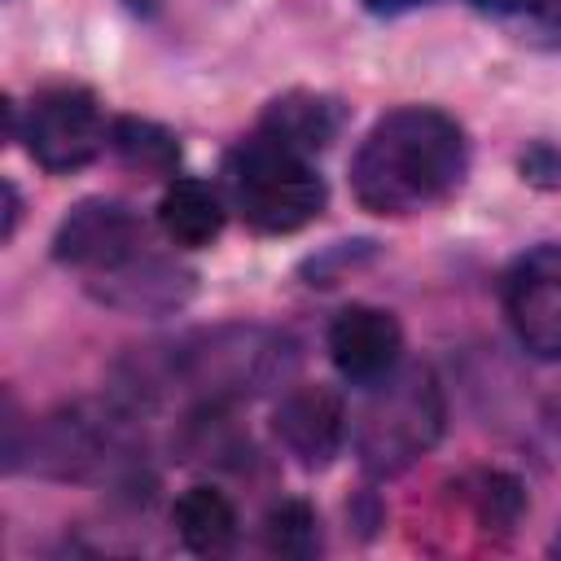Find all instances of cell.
I'll list each match as a JSON object with an SVG mask.
<instances>
[{
    "label": "cell",
    "instance_id": "1",
    "mask_svg": "<svg viewBox=\"0 0 561 561\" xmlns=\"http://www.w3.org/2000/svg\"><path fill=\"white\" fill-rule=\"evenodd\" d=\"M469 145L456 118L430 105H403L373 123L355 162V202L373 215H416L460 188Z\"/></svg>",
    "mask_w": 561,
    "mask_h": 561
},
{
    "label": "cell",
    "instance_id": "2",
    "mask_svg": "<svg viewBox=\"0 0 561 561\" xmlns=\"http://www.w3.org/2000/svg\"><path fill=\"white\" fill-rule=\"evenodd\" d=\"M447 408L434 373L425 364H408L373 381L355 416V451L373 478H394L416 465L443 434Z\"/></svg>",
    "mask_w": 561,
    "mask_h": 561
},
{
    "label": "cell",
    "instance_id": "3",
    "mask_svg": "<svg viewBox=\"0 0 561 561\" xmlns=\"http://www.w3.org/2000/svg\"><path fill=\"white\" fill-rule=\"evenodd\" d=\"M224 175L237 210L259 232H298L324 210L329 197L316 167L263 131H254L232 149Z\"/></svg>",
    "mask_w": 561,
    "mask_h": 561
},
{
    "label": "cell",
    "instance_id": "4",
    "mask_svg": "<svg viewBox=\"0 0 561 561\" xmlns=\"http://www.w3.org/2000/svg\"><path fill=\"white\" fill-rule=\"evenodd\" d=\"M22 140H26L31 158L53 175L88 167L105 145V123H101L96 96L88 88H44L26 105Z\"/></svg>",
    "mask_w": 561,
    "mask_h": 561
},
{
    "label": "cell",
    "instance_id": "5",
    "mask_svg": "<svg viewBox=\"0 0 561 561\" xmlns=\"http://www.w3.org/2000/svg\"><path fill=\"white\" fill-rule=\"evenodd\" d=\"M140 250H149L145 224L131 206L114 197H83L79 206H70V215L57 224V237H53V259L83 272V280L114 272Z\"/></svg>",
    "mask_w": 561,
    "mask_h": 561
},
{
    "label": "cell",
    "instance_id": "6",
    "mask_svg": "<svg viewBox=\"0 0 561 561\" xmlns=\"http://www.w3.org/2000/svg\"><path fill=\"white\" fill-rule=\"evenodd\" d=\"M504 311L530 355L561 359V245H539L513 263Z\"/></svg>",
    "mask_w": 561,
    "mask_h": 561
},
{
    "label": "cell",
    "instance_id": "7",
    "mask_svg": "<svg viewBox=\"0 0 561 561\" xmlns=\"http://www.w3.org/2000/svg\"><path fill=\"white\" fill-rule=\"evenodd\" d=\"M399 351H403V329L381 307L355 302L329 324V359L355 386H373L386 373H394Z\"/></svg>",
    "mask_w": 561,
    "mask_h": 561
},
{
    "label": "cell",
    "instance_id": "8",
    "mask_svg": "<svg viewBox=\"0 0 561 561\" xmlns=\"http://www.w3.org/2000/svg\"><path fill=\"white\" fill-rule=\"evenodd\" d=\"M276 438L285 443V451L307 465V469H320L337 456L342 447V434H346V412H342V399L329 390V386H294L280 403H276Z\"/></svg>",
    "mask_w": 561,
    "mask_h": 561
},
{
    "label": "cell",
    "instance_id": "9",
    "mask_svg": "<svg viewBox=\"0 0 561 561\" xmlns=\"http://www.w3.org/2000/svg\"><path fill=\"white\" fill-rule=\"evenodd\" d=\"M83 285L105 307L136 311V316H158V311L180 307L193 294V272H184L180 263H171V259H162L153 250H140L136 259H127L114 272H101V276H92Z\"/></svg>",
    "mask_w": 561,
    "mask_h": 561
},
{
    "label": "cell",
    "instance_id": "10",
    "mask_svg": "<svg viewBox=\"0 0 561 561\" xmlns=\"http://www.w3.org/2000/svg\"><path fill=\"white\" fill-rule=\"evenodd\" d=\"M342 123H346V110H342L337 96H324V92H285V96H276L263 110L259 131L307 158L316 149H329L337 140Z\"/></svg>",
    "mask_w": 561,
    "mask_h": 561
},
{
    "label": "cell",
    "instance_id": "11",
    "mask_svg": "<svg viewBox=\"0 0 561 561\" xmlns=\"http://www.w3.org/2000/svg\"><path fill=\"white\" fill-rule=\"evenodd\" d=\"M158 224L162 232L175 241V245H210L224 228V206L215 197L210 184L193 180V175H175L167 188H162V202H158Z\"/></svg>",
    "mask_w": 561,
    "mask_h": 561
},
{
    "label": "cell",
    "instance_id": "12",
    "mask_svg": "<svg viewBox=\"0 0 561 561\" xmlns=\"http://www.w3.org/2000/svg\"><path fill=\"white\" fill-rule=\"evenodd\" d=\"M175 535L193 552H224L237 539V508L215 486H188L175 500Z\"/></svg>",
    "mask_w": 561,
    "mask_h": 561
},
{
    "label": "cell",
    "instance_id": "13",
    "mask_svg": "<svg viewBox=\"0 0 561 561\" xmlns=\"http://www.w3.org/2000/svg\"><path fill=\"white\" fill-rule=\"evenodd\" d=\"M110 149L118 153L123 167H131L140 175H171L180 162L175 136L149 118H118L110 127Z\"/></svg>",
    "mask_w": 561,
    "mask_h": 561
},
{
    "label": "cell",
    "instance_id": "14",
    "mask_svg": "<svg viewBox=\"0 0 561 561\" xmlns=\"http://www.w3.org/2000/svg\"><path fill=\"white\" fill-rule=\"evenodd\" d=\"M263 539H267V548H272L276 557H294V561L311 557V552L320 548V530H316L311 504H302V500H280V504L267 513V522H263Z\"/></svg>",
    "mask_w": 561,
    "mask_h": 561
},
{
    "label": "cell",
    "instance_id": "15",
    "mask_svg": "<svg viewBox=\"0 0 561 561\" xmlns=\"http://www.w3.org/2000/svg\"><path fill=\"white\" fill-rule=\"evenodd\" d=\"M473 504H478V517H482L486 526H513L517 513H522V491H517L513 478L486 473L482 486L473 491Z\"/></svg>",
    "mask_w": 561,
    "mask_h": 561
},
{
    "label": "cell",
    "instance_id": "16",
    "mask_svg": "<svg viewBox=\"0 0 561 561\" xmlns=\"http://www.w3.org/2000/svg\"><path fill=\"white\" fill-rule=\"evenodd\" d=\"M522 13H530V18L548 22V26H561V0H526Z\"/></svg>",
    "mask_w": 561,
    "mask_h": 561
},
{
    "label": "cell",
    "instance_id": "17",
    "mask_svg": "<svg viewBox=\"0 0 561 561\" xmlns=\"http://www.w3.org/2000/svg\"><path fill=\"white\" fill-rule=\"evenodd\" d=\"M364 4H368V13H377V18H394V13L421 9V4H430V0H364Z\"/></svg>",
    "mask_w": 561,
    "mask_h": 561
},
{
    "label": "cell",
    "instance_id": "18",
    "mask_svg": "<svg viewBox=\"0 0 561 561\" xmlns=\"http://www.w3.org/2000/svg\"><path fill=\"white\" fill-rule=\"evenodd\" d=\"M13 228H18V188H13V180H4V241L13 237Z\"/></svg>",
    "mask_w": 561,
    "mask_h": 561
},
{
    "label": "cell",
    "instance_id": "19",
    "mask_svg": "<svg viewBox=\"0 0 561 561\" xmlns=\"http://www.w3.org/2000/svg\"><path fill=\"white\" fill-rule=\"evenodd\" d=\"M478 9H491V13H522L526 0H473Z\"/></svg>",
    "mask_w": 561,
    "mask_h": 561
},
{
    "label": "cell",
    "instance_id": "20",
    "mask_svg": "<svg viewBox=\"0 0 561 561\" xmlns=\"http://www.w3.org/2000/svg\"><path fill=\"white\" fill-rule=\"evenodd\" d=\"M123 4H127V9H136V13H153V4H158V0H123Z\"/></svg>",
    "mask_w": 561,
    "mask_h": 561
}]
</instances>
